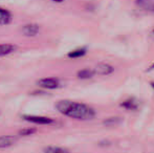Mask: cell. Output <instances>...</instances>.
I'll use <instances>...</instances> for the list:
<instances>
[{"label":"cell","instance_id":"6da1fadb","mask_svg":"<svg viewBox=\"0 0 154 153\" xmlns=\"http://www.w3.org/2000/svg\"><path fill=\"white\" fill-rule=\"evenodd\" d=\"M56 109L62 115L79 121H89L95 116V111L92 107L69 100L58 101L56 103Z\"/></svg>","mask_w":154,"mask_h":153},{"label":"cell","instance_id":"7a4b0ae2","mask_svg":"<svg viewBox=\"0 0 154 153\" xmlns=\"http://www.w3.org/2000/svg\"><path fill=\"white\" fill-rule=\"evenodd\" d=\"M22 118L24 121H27L32 124L37 125H51L54 123V120L51 118H47V116H40V115H22Z\"/></svg>","mask_w":154,"mask_h":153},{"label":"cell","instance_id":"3957f363","mask_svg":"<svg viewBox=\"0 0 154 153\" xmlns=\"http://www.w3.org/2000/svg\"><path fill=\"white\" fill-rule=\"evenodd\" d=\"M38 86L44 89H56L60 87V82L56 78H44L38 81Z\"/></svg>","mask_w":154,"mask_h":153},{"label":"cell","instance_id":"277c9868","mask_svg":"<svg viewBox=\"0 0 154 153\" xmlns=\"http://www.w3.org/2000/svg\"><path fill=\"white\" fill-rule=\"evenodd\" d=\"M39 31H40L39 25L34 24V23L25 24V25H23L22 29H21L22 35L26 36V37H35V36H37L39 34Z\"/></svg>","mask_w":154,"mask_h":153},{"label":"cell","instance_id":"5b68a950","mask_svg":"<svg viewBox=\"0 0 154 153\" xmlns=\"http://www.w3.org/2000/svg\"><path fill=\"white\" fill-rule=\"evenodd\" d=\"M93 72L94 75H99V76H108V75L112 74L114 68L109 64H97L94 68H93Z\"/></svg>","mask_w":154,"mask_h":153},{"label":"cell","instance_id":"8992f818","mask_svg":"<svg viewBox=\"0 0 154 153\" xmlns=\"http://www.w3.org/2000/svg\"><path fill=\"white\" fill-rule=\"evenodd\" d=\"M17 141V137L14 135H2L0 136V149H5L13 146Z\"/></svg>","mask_w":154,"mask_h":153},{"label":"cell","instance_id":"52a82bcc","mask_svg":"<svg viewBox=\"0 0 154 153\" xmlns=\"http://www.w3.org/2000/svg\"><path fill=\"white\" fill-rule=\"evenodd\" d=\"M12 14L5 8H0V25H6L12 22Z\"/></svg>","mask_w":154,"mask_h":153},{"label":"cell","instance_id":"ba28073f","mask_svg":"<svg viewBox=\"0 0 154 153\" xmlns=\"http://www.w3.org/2000/svg\"><path fill=\"white\" fill-rule=\"evenodd\" d=\"M136 4L140 8L148 12L154 13V1L153 0H136Z\"/></svg>","mask_w":154,"mask_h":153},{"label":"cell","instance_id":"9c48e42d","mask_svg":"<svg viewBox=\"0 0 154 153\" xmlns=\"http://www.w3.org/2000/svg\"><path fill=\"white\" fill-rule=\"evenodd\" d=\"M16 48L17 46L14 44H0V57L14 53Z\"/></svg>","mask_w":154,"mask_h":153},{"label":"cell","instance_id":"30bf717a","mask_svg":"<svg viewBox=\"0 0 154 153\" xmlns=\"http://www.w3.org/2000/svg\"><path fill=\"white\" fill-rule=\"evenodd\" d=\"M122 106L124 108L128 109V110H135V109H137L138 107V102L137 100H135V99H128V100L124 101L122 103Z\"/></svg>","mask_w":154,"mask_h":153},{"label":"cell","instance_id":"8fae6325","mask_svg":"<svg viewBox=\"0 0 154 153\" xmlns=\"http://www.w3.org/2000/svg\"><path fill=\"white\" fill-rule=\"evenodd\" d=\"M44 153H69V150L58 146H47L44 148Z\"/></svg>","mask_w":154,"mask_h":153},{"label":"cell","instance_id":"7c38bea8","mask_svg":"<svg viewBox=\"0 0 154 153\" xmlns=\"http://www.w3.org/2000/svg\"><path fill=\"white\" fill-rule=\"evenodd\" d=\"M86 54V48H78V49H73L70 53L68 54V57L71 59H77V58H81L83 57Z\"/></svg>","mask_w":154,"mask_h":153},{"label":"cell","instance_id":"4fadbf2b","mask_svg":"<svg viewBox=\"0 0 154 153\" xmlns=\"http://www.w3.org/2000/svg\"><path fill=\"white\" fill-rule=\"evenodd\" d=\"M94 76V72H93L92 69H88V68H85V69H82L78 72V78L79 79H90Z\"/></svg>","mask_w":154,"mask_h":153},{"label":"cell","instance_id":"5bb4252c","mask_svg":"<svg viewBox=\"0 0 154 153\" xmlns=\"http://www.w3.org/2000/svg\"><path fill=\"white\" fill-rule=\"evenodd\" d=\"M35 132H36V129L35 128H25V129L20 130L19 135H20V136H29V135L34 134Z\"/></svg>","mask_w":154,"mask_h":153},{"label":"cell","instance_id":"9a60e30c","mask_svg":"<svg viewBox=\"0 0 154 153\" xmlns=\"http://www.w3.org/2000/svg\"><path fill=\"white\" fill-rule=\"evenodd\" d=\"M51 1H54V2H62V1H64V0H51Z\"/></svg>","mask_w":154,"mask_h":153},{"label":"cell","instance_id":"2e32d148","mask_svg":"<svg viewBox=\"0 0 154 153\" xmlns=\"http://www.w3.org/2000/svg\"><path fill=\"white\" fill-rule=\"evenodd\" d=\"M153 68H154V64H153V65H151V67H150V69H153Z\"/></svg>","mask_w":154,"mask_h":153},{"label":"cell","instance_id":"e0dca14e","mask_svg":"<svg viewBox=\"0 0 154 153\" xmlns=\"http://www.w3.org/2000/svg\"><path fill=\"white\" fill-rule=\"evenodd\" d=\"M152 34H153V35H154V29H153V31H152Z\"/></svg>","mask_w":154,"mask_h":153}]
</instances>
